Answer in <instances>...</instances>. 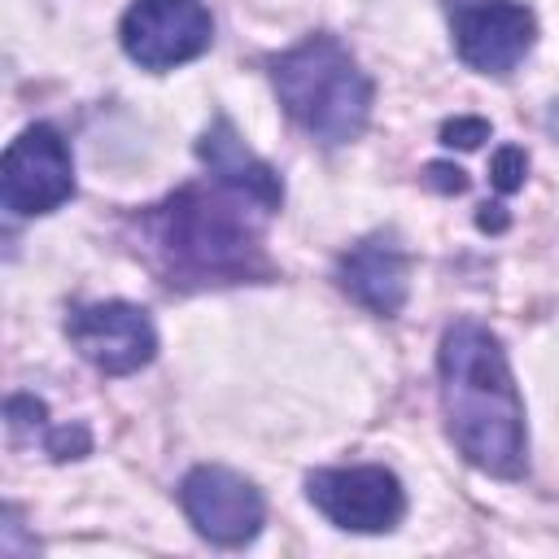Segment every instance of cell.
I'll return each mask as SVG.
<instances>
[{"mask_svg":"<svg viewBox=\"0 0 559 559\" xmlns=\"http://www.w3.org/2000/svg\"><path fill=\"white\" fill-rule=\"evenodd\" d=\"M275 214L258 192L205 170L201 183H183L135 214V249L170 288L271 280L266 223Z\"/></svg>","mask_w":559,"mask_h":559,"instance_id":"obj_1","label":"cell"},{"mask_svg":"<svg viewBox=\"0 0 559 559\" xmlns=\"http://www.w3.org/2000/svg\"><path fill=\"white\" fill-rule=\"evenodd\" d=\"M437 389H441L445 437L454 441V450L472 467L498 480H520L528 467L524 402H520L507 349L485 323L454 319L441 332Z\"/></svg>","mask_w":559,"mask_h":559,"instance_id":"obj_2","label":"cell"},{"mask_svg":"<svg viewBox=\"0 0 559 559\" xmlns=\"http://www.w3.org/2000/svg\"><path fill=\"white\" fill-rule=\"evenodd\" d=\"M266 70H271L284 114L306 135H314L323 144H349L367 131L376 87L336 35H328V31L306 35L301 44L275 52L266 61Z\"/></svg>","mask_w":559,"mask_h":559,"instance_id":"obj_3","label":"cell"},{"mask_svg":"<svg viewBox=\"0 0 559 559\" xmlns=\"http://www.w3.org/2000/svg\"><path fill=\"white\" fill-rule=\"evenodd\" d=\"M74 197V157L57 127L31 122L9 140L0 162V205L13 218L52 214Z\"/></svg>","mask_w":559,"mask_h":559,"instance_id":"obj_4","label":"cell"},{"mask_svg":"<svg viewBox=\"0 0 559 559\" xmlns=\"http://www.w3.org/2000/svg\"><path fill=\"white\" fill-rule=\"evenodd\" d=\"M310 507L345 533H393L406 515V489L384 463L314 467L306 476Z\"/></svg>","mask_w":559,"mask_h":559,"instance_id":"obj_5","label":"cell"},{"mask_svg":"<svg viewBox=\"0 0 559 559\" xmlns=\"http://www.w3.org/2000/svg\"><path fill=\"white\" fill-rule=\"evenodd\" d=\"M454 52L476 74H511L537 44V17L520 0H445Z\"/></svg>","mask_w":559,"mask_h":559,"instance_id":"obj_6","label":"cell"},{"mask_svg":"<svg viewBox=\"0 0 559 559\" xmlns=\"http://www.w3.org/2000/svg\"><path fill=\"white\" fill-rule=\"evenodd\" d=\"M118 44L140 70H175L214 44V17L201 0H135L118 22Z\"/></svg>","mask_w":559,"mask_h":559,"instance_id":"obj_7","label":"cell"},{"mask_svg":"<svg viewBox=\"0 0 559 559\" xmlns=\"http://www.w3.org/2000/svg\"><path fill=\"white\" fill-rule=\"evenodd\" d=\"M179 507L205 542L227 546V550L249 546L266 524L262 489L218 463H201L179 480Z\"/></svg>","mask_w":559,"mask_h":559,"instance_id":"obj_8","label":"cell"},{"mask_svg":"<svg viewBox=\"0 0 559 559\" xmlns=\"http://www.w3.org/2000/svg\"><path fill=\"white\" fill-rule=\"evenodd\" d=\"M66 336L100 376H131L153 362L157 328L135 301H87L66 314Z\"/></svg>","mask_w":559,"mask_h":559,"instance_id":"obj_9","label":"cell"},{"mask_svg":"<svg viewBox=\"0 0 559 559\" xmlns=\"http://www.w3.org/2000/svg\"><path fill=\"white\" fill-rule=\"evenodd\" d=\"M406 249L393 231H371L336 258V284L362 310L393 319L406 306Z\"/></svg>","mask_w":559,"mask_h":559,"instance_id":"obj_10","label":"cell"},{"mask_svg":"<svg viewBox=\"0 0 559 559\" xmlns=\"http://www.w3.org/2000/svg\"><path fill=\"white\" fill-rule=\"evenodd\" d=\"M197 157H201V166H205L210 175L231 179V183L258 192V197L271 201L275 210L284 205V179H280V170H275L271 162H262V157L240 140V131L231 127V118H214V122L201 131Z\"/></svg>","mask_w":559,"mask_h":559,"instance_id":"obj_11","label":"cell"},{"mask_svg":"<svg viewBox=\"0 0 559 559\" xmlns=\"http://www.w3.org/2000/svg\"><path fill=\"white\" fill-rule=\"evenodd\" d=\"M524 170H528V157H524L520 144H502V148L493 153V162H489V179H493V188H498L502 197L515 192V188H524Z\"/></svg>","mask_w":559,"mask_h":559,"instance_id":"obj_12","label":"cell"},{"mask_svg":"<svg viewBox=\"0 0 559 559\" xmlns=\"http://www.w3.org/2000/svg\"><path fill=\"white\" fill-rule=\"evenodd\" d=\"M44 450H48L57 463H66V459H83V454L92 450V437H87V428H83V424L48 428V437H44Z\"/></svg>","mask_w":559,"mask_h":559,"instance_id":"obj_13","label":"cell"},{"mask_svg":"<svg viewBox=\"0 0 559 559\" xmlns=\"http://www.w3.org/2000/svg\"><path fill=\"white\" fill-rule=\"evenodd\" d=\"M480 140H489V122L485 118H450L441 127V144H459V148H476Z\"/></svg>","mask_w":559,"mask_h":559,"instance_id":"obj_14","label":"cell"},{"mask_svg":"<svg viewBox=\"0 0 559 559\" xmlns=\"http://www.w3.org/2000/svg\"><path fill=\"white\" fill-rule=\"evenodd\" d=\"M424 179H428L437 192H467V175H463L459 166H450V162H432V166L424 170Z\"/></svg>","mask_w":559,"mask_h":559,"instance_id":"obj_15","label":"cell"},{"mask_svg":"<svg viewBox=\"0 0 559 559\" xmlns=\"http://www.w3.org/2000/svg\"><path fill=\"white\" fill-rule=\"evenodd\" d=\"M476 223H480L485 231H502V227H507V214H502V205H480Z\"/></svg>","mask_w":559,"mask_h":559,"instance_id":"obj_16","label":"cell"}]
</instances>
